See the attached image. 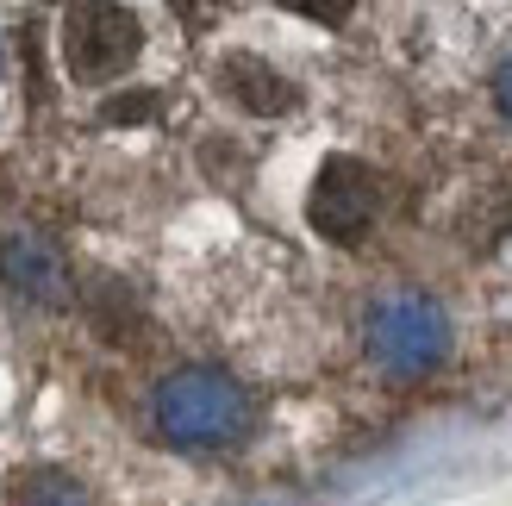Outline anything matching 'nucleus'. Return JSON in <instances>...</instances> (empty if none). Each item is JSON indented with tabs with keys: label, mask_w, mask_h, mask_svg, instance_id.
Masks as SVG:
<instances>
[{
	"label": "nucleus",
	"mask_w": 512,
	"mask_h": 506,
	"mask_svg": "<svg viewBox=\"0 0 512 506\" xmlns=\"http://www.w3.org/2000/svg\"><path fill=\"white\" fill-rule=\"evenodd\" d=\"M281 7L300 13V19H313V25H344L356 0H281Z\"/></svg>",
	"instance_id": "6e6552de"
},
{
	"label": "nucleus",
	"mask_w": 512,
	"mask_h": 506,
	"mask_svg": "<svg viewBox=\"0 0 512 506\" xmlns=\"http://www.w3.org/2000/svg\"><path fill=\"white\" fill-rule=\"evenodd\" d=\"M225 88H232V100L244 113H263V119L294 107L288 75H275L269 63H256V57H232V63H225Z\"/></svg>",
	"instance_id": "423d86ee"
},
{
	"label": "nucleus",
	"mask_w": 512,
	"mask_h": 506,
	"mask_svg": "<svg viewBox=\"0 0 512 506\" xmlns=\"http://www.w3.org/2000/svg\"><path fill=\"white\" fill-rule=\"evenodd\" d=\"M13 506H94L82 482H69V475H32V482H19Z\"/></svg>",
	"instance_id": "0eeeda50"
},
{
	"label": "nucleus",
	"mask_w": 512,
	"mask_h": 506,
	"mask_svg": "<svg viewBox=\"0 0 512 506\" xmlns=\"http://www.w3.org/2000/svg\"><path fill=\"white\" fill-rule=\"evenodd\" d=\"M369 357L381 375H400V382H413V375H431L444 363L450 350V325L438 313V300L431 294H413V288H394L381 294L369 307Z\"/></svg>",
	"instance_id": "f03ea898"
},
{
	"label": "nucleus",
	"mask_w": 512,
	"mask_h": 506,
	"mask_svg": "<svg viewBox=\"0 0 512 506\" xmlns=\"http://www.w3.org/2000/svg\"><path fill=\"white\" fill-rule=\"evenodd\" d=\"M150 413H157V432L169 444L225 450L256 425V400H250L244 382H232V375H219V369H182L157 388Z\"/></svg>",
	"instance_id": "f257e3e1"
},
{
	"label": "nucleus",
	"mask_w": 512,
	"mask_h": 506,
	"mask_svg": "<svg viewBox=\"0 0 512 506\" xmlns=\"http://www.w3.org/2000/svg\"><path fill=\"white\" fill-rule=\"evenodd\" d=\"M0 82H7V69H0Z\"/></svg>",
	"instance_id": "9d476101"
},
{
	"label": "nucleus",
	"mask_w": 512,
	"mask_h": 506,
	"mask_svg": "<svg viewBox=\"0 0 512 506\" xmlns=\"http://www.w3.org/2000/svg\"><path fill=\"white\" fill-rule=\"evenodd\" d=\"M375 213H381V182L363 157H331L319 169L313 194H306V219H313V232L331 238V244H363Z\"/></svg>",
	"instance_id": "20e7f679"
},
{
	"label": "nucleus",
	"mask_w": 512,
	"mask_h": 506,
	"mask_svg": "<svg viewBox=\"0 0 512 506\" xmlns=\"http://www.w3.org/2000/svg\"><path fill=\"white\" fill-rule=\"evenodd\" d=\"M144 32H138V13L119 7V0H69L63 13V69L88 88H107L119 82L125 69L138 63Z\"/></svg>",
	"instance_id": "7ed1b4c3"
},
{
	"label": "nucleus",
	"mask_w": 512,
	"mask_h": 506,
	"mask_svg": "<svg viewBox=\"0 0 512 506\" xmlns=\"http://www.w3.org/2000/svg\"><path fill=\"white\" fill-rule=\"evenodd\" d=\"M494 107H500V119L512 125V50L494 63Z\"/></svg>",
	"instance_id": "1a4fd4ad"
},
{
	"label": "nucleus",
	"mask_w": 512,
	"mask_h": 506,
	"mask_svg": "<svg viewBox=\"0 0 512 506\" xmlns=\"http://www.w3.org/2000/svg\"><path fill=\"white\" fill-rule=\"evenodd\" d=\"M0 282L19 300H38V307H63L69 300V257L63 244L38 232V225H7L0 232Z\"/></svg>",
	"instance_id": "39448f33"
}]
</instances>
